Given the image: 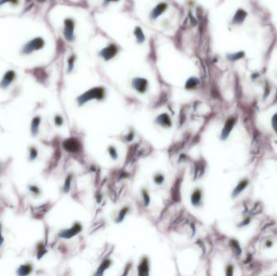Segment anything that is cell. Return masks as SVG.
Masks as SVG:
<instances>
[{
  "instance_id": "d6986e66",
  "label": "cell",
  "mask_w": 277,
  "mask_h": 276,
  "mask_svg": "<svg viewBox=\"0 0 277 276\" xmlns=\"http://www.w3.org/2000/svg\"><path fill=\"white\" fill-rule=\"evenodd\" d=\"M37 157V149H36L35 148H30V152H29V160H34Z\"/></svg>"
},
{
  "instance_id": "7402d4cb",
  "label": "cell",
  "mask_w": 277,
  "mask_h": 276,
  "mask_svg": "<svg viewBox=\"0 0 277 276\" xmlns=\"http://www.w3.org/2000/svg\"><path fill=\"white\" fill-rule=\"evenodd\" d=\"M70 181H71V177H69L68 178H67V181H66V182H65V185H64V190L66 192H67L68 190H69L70 188Z\"/></svg>"
},
{
  "instance_id": "ba28073f",
  "label": "cell",
  "mask_w": 277,
  "mask_h": 276,
  "mask_svg": "<svg viewBox=\"0 0 277 276\" xmlns=\"http://www.w3.org/2000/svg\"><path fill=\"white\" fill-rule=\"evenodd\" d=\"M80 230H81L80 225L76 224H75L72 228H70V229L67 230H64V231H62V232H60L59 236L61 237H62V238H71V237H72L75 234H77Z\"/></svg>"
},
{
  "instance_id": "d4e9b609",
  "label": "cell",
  "mask_w": 277,
  "mask_h": 276,
  "mask_svg": "<svg viewBox=\"0 0 277 276\" xmlns=\"http://www.w3.org/2000/svg\"><path fill=\"white\" fill-rule=\"evenodd\" d=\"M163 177H162V176L161 175H158V176H156V179H155V180H156V181L157 183H158V184H161V182H162V181H163Z\"/></svg>"
},
{
  "instance_id": "e0dca14e",
  "label": "cell",
  "mask_w": 277,
  "mask_h": 276,
  "mask_svg": "<svg viewBox=\"0 0 277 276\" xmlns=\"http://www.w3.org/2000/svg\"><path fill=\"white\" fill-rule=\"evenodd\" d=\"M246 184H247V181H242V182H241L240 184L237 186V188L235 189V190H234V193H233V195L235 196V195H238V194H239V193H240L241 191H242V190L246 186Z\"/></svg>"
},
{
  "instance_id": "9a60e30c",
  "label": "cell",
  "mask_w": 277,
  "mask_h": 276,
  "mask_svg": "<svg viewBox=\"0 0 277 276\" xmlns=\"http://www.w3.org/2000/svg\"><path fill=\"white\" fill-rule=\"evenodd\" d=\"M198 83H199V80L196 79V78H194V77H192V78H190V79L187 80V82H186V88L187 89H192V88H195L197 84H198Z\"/></svg>"
},
{
  "instance_id": "7c38bea8",
  "label": "cell",
  "mask_w": 277,
  "mask_h": 276,
  "mask_svg": "<svg viewBox=\"0 0 277 276\" xmlns=\"http://www.w3.org/2000/svg\"><path fill=\"white\" fill-rule=\"evenodd\" d=\"M234 122H235V121H234V119L233 118H231L229 119V120H228L226 124H225V128H224V130H223L222 131V138H225L228 135H229V132L231 131L232 128H233Z\"/></svg>"
},
{
  "instance_id": "30bf717a",
  "label": "cell",
  "mask_w": 277,
  "mask_h": 276,
  "mask_svg": "<svg viewBox=\"0 0 277 276\" xmlns=\"http://www.w3.org/2000/svg\"><path fill=\"white\" fill-rule=\"evenodd\" d=\"M41 123V118L39 117H35L31 122V133L33 136L37 135L39 131V126Z\"/></svg>"
},
{
  "instance_id": "8992f818",
  "label": "cell",
  "mask_w": 277,
  "mask_h": 276,
  "mask_svg": "<svg viewBox=\"0 0 277 276\" xmlns=\"http://www.w3.org/2000/svg\"><path fill=\"white\" fill-rule=\"evenodd\" d=\"M133 87L139 92H144L148 88V81L144 78H135L132 81Z\"/></svg>"
},
{
  "instance_id": "7a4b0ae2",
  "label": "cell",
  "mask_w": 277,
  "mask_h": 276,
  "mask_svg": "<svg viewBox=\"0 0 277 276\" xmlns=\"http://www.w3.org/2000/svg\"><path fill=\"white\" fill-rule=\"evenodd\" d=\"M44 45L45 42L42 38H41V37L34 38V39L29 41L27 44L25 45L24 49H23V53L25 54H29L35 50L42 49Z\"/></svg>"
},
{
  "instance_id": "52a82bcc",
  "label": "cell",
  "mask_w": 277,
  "mask_h": 276,
  "mask_svg": "<svg viewBox=\"0 0 277 276\" xmlns=\"http://www.w3.org/2000/svg\"><path fill=\"white\" fill-rule=\"evenodd\" d=\"M15 73L13 71H9L6 72V74L4 75L2 81L0 83V87L2 88L5 89L7 88L11 84L12 82L15 79Z\"/></svg>"
},
{
  "instance_id": "cb8c5ba5",
  "label": "cell",
  "mask_w": 277,
  "mask_h": 276,
  "mask_svg": "<svg viewBox=\"0 0 277 276\" xmlns=\"http://www.w3.org/2000/svg\"><path fill=\"white\" fill-rule=\"evenodd\" d=\"M5 3H17L18 0H0V5H3Z\"/></svg>"
},
{
  "instance_id": "44dd1931",
  "label": "cell",
  "mask_w": 277,
  "mask_h": 276,
  "mask_svg": "<svg viewBox=\"0 0 277 276\" xmlns=\"http://www.w3.org/2000/svg\"><path fill=\"white\" fill-rule=\"evenodd\" d=\"M28 189H29V190L31 192H32L33 194H35V195H38L40 193L39 189H38L36 185H30L29 187H28Z\"/></svg>"
},
{
  "instance_id": "4fadbf2b",
  "label": "cell",
  "mask_w": 277,
  "mask_h": 276,
  "mask_svg": "<svg viewBox=\"0 0 277 276\" xmlns=\"http://www.w3.org/2000/svg\"><path fill=\"white\" fill-rule=\"evenodd\" d=\"M157 121L160 124H161L162 126H167V127L170 126L171 125L170 119H169V117L167 114H161V116H159L157 118Z\"/></svg>"
},
{
  "instance_id": "f546056e",
  "label": "cell",
  "mask_w": 277,
  "mask_h": 276,
  "mask_svg": "<svg viewBox=\"0 0 277 276\" xmlns=\"http://www.w3.org/2000/svg\"><path fill=\"white\" fill-rule=\"evenodd\" d=\"M39 1H40V2H44L45 0H39Z\"/></svg>"
},
{
  "instance_id": "4316f807",
  "label": "cell",
  "mask_w": 277,
  "mask_h": 276,
  "mask_svg": "<svg viewBox=\"0 0 277 276\" xmlns=\"http://www.w3.org/2000/svg\"><path fill=\"white\" fill-rule=\"evenodd\" d=\"M3 242H4V238H3L2 232H1V225H0V246H2V244H3Z\"/></svg>"
},
{
  "instance_id": "ac0fdd59",
  "label": "cell",
  "mask_w": 277,
  "mask_h": 276,
  "mask_svg": "<svg viewBox=\"0 0 277 276\" xmlns=\"http://www.w3.org/2000/svg\"><path fill=\"white\" fill-rule=\"evenodd\" d=\"M138 270H139V274H148L145 272L146 271H148V264H147V261L145 259H144V261L142 262L141 265L139 266Z\"/></svg>"
},
{
  "instance_id": "2e32d148",
  "label": "cell",
  "mask_w": 277,
  "mask_h": 276,
  "mask_svg": "<svg viewBox=\"0 0 277 276\" xmlns=\"http://www.w3.org/2000/svg\"><path fill=\"white\" fill-rule=\"evenodd\" d=\"M201 198V193L199 190H196L195 191V193L192 195V198H191V201H192V203L193 204H198L199 202V200H200Z\"/></svg>"
},
{
  "instance_id": "603a6c76",
  "label": "cell",
  "mask_w": 277,
  "mask_h": 276,
  "mask_svg": "<svg viewBox=\"0 0 277 276\" xmlns=\"http://www.w3.org/2000/svg\"><path fill=\"white\" fill-rule=\"evenodd\" d=\"M55 124H56L57 126H61V125L62 124V118L60 116L55 117Z\"/></svg>"
},
{
  "instance_id": "f1b7e54d",
  "label": "cell",
  "mask_w": 277,
  "mask_h": 276,
  "mask_svg": "<svg viewBox=\"0 0 277 276\" xmlns=\"http://www.w3.org/2000/svg\"><path fill=\"white\" fill-rule=\"evenodd\" d=\"M111 2V1H118V0H105V2Z\"/></svg>"
},
{
  "instance_id": "3957f363",
  "label": "cell",
  "mask_w": 277,
  "mask_h": 276,
  "mask_svg": "<svg viewBox=\"0 0 277 276\" xmlns=\"http://www.w3.org/2000/svg\"><path fill=\"white\" fill-rule=\"evenodd\" d=\"M117 53H118V47L115 45L111 44L102 49V51L100 52V55L105 60H109L111 59L112 58H114Z\"/></svg>"
},
{
  "instance_id": "ffe728a7",
  "label": "cell",
  "mask_w": 277,
  "mask_h": 276,
  "mask_svg": "<svg viewBox=\"0 0 277 276\" xmlns=\"http://www.w3.org/2000/svg\"><path fill=\"white\" fill-rule=\"evenodd\" d=\"M74 61H75V56H72V57L70 58L69 59H68V71H71L73 68V66H74Z\"/></svg>"
},
{
  "instance_id": "9c48e42d",
  "label": "cell",
  "mask_w": 277,
  "mask_h": 276,
  "mask_svg": "<svg viewBox=\"0 0 277 276\" xmlns=\"http://www.w3.org/2000/svg\"><path fill=\"white\" fill-rule=\"evenodd\" d=\"M167 8V4L165 3H159L151 12V19L152 20H156V18L159 17L162 13L166 10Z\"/></svg>"
},
{
  "instance_id": "277c9868",
  "label": "cell",
  "mask_w": 277,
  "mask_h": 276,
  "mask_svg": "<svg viewBox=\"0 0 277 276\" xmlns=\"http://www.w3.org/2000/svg\"><path fill=\"white\" fill-rule=\"evenodd\" d=\"M75 23L71 19H67L64 21V36L68 41H73L74 39Z\"/></svg>"
},
{
  "instance_id": "484cf974",
  "label": "cell",
  "mask_w": 277,
  "mask_h": 276,
  "mask_svg": "<svg viewBox=\"0 0 277 276\" xmlns=\"http://www.w3.org/2000/svg\"><path fill=\"white\" fill-rule=\"evenodd\" d=\"M109 151H110V153H111V155H112V156H113V158H114V159H116V158H117V154H116V152H115V151H114V148H109Z\"/></svg>"
},
{
  "instance_id": "6da1fadb",
  "label": "cell",
  "mask_w": 277,
  "mask_h": 276,
  "mask_svg": "<svg viewBox=\"0 0 277 276\" xmlns=\"http://www.w3.org/2000/svg\"><path fill=\"white\" fill-rule=\"evenodd\" d=\"M105 90L103 88H94L90 89L89 91H86L82 96L78 98L79 105H83L87 101L92 100V99H97V100H102L104 97Z\"/></svg>"
},
{
  "instance_id": "5bb4252c",
  "label": "cell",
  "mask_w": 277,
  "mask_h": 276,
  "mask_svg": "<svg viewBox=\"0 0 277 276\" xmlns=\"http://www.w3.org/2000/svg\"><path fill=\"white\" fill-rule=\"evenodd\" d=\"M135 35L136 36V38H137V41H138V43H142L144 41V39H145L144 32H143L142 29L139 27H137L135 28Z\"/></svg>"
},
{
  "instance_id": "8fae6325",
  "label": "cell",
  "mask_w": 277,
  "mask_h": 276,
  "mask_svg": "<svg viewBox=\"0 0 277 276\" xmlns=\"http://www.w3.org/2000/svg\"><path fill=\"white\" fill-rule=\"evenodd\" d=\"M32 271V267L29 264H26V265H21V266L18 268L17 274L19 275L25 276L29 274Z\"/></svg>"
},
{
  "instance_id": "5b68a950",
  "label": "cell",
  "mask_w": 277,
  "mask_h": 276,
  "mask_svg": "<svg viewBox=\"0 0 277 276\" xmlns=\"http://www.w3.org/2000/svg\"><path fill=\"white\" fill-rule=\"evenodd\" d=\"M63 148L69 152H76L79 150L80 144L75 138H68L63 142Z\"/></svg>"
},
{
  "instance_id": "83f0119b",
  "label": "cell",
  "mask_w": 277,
  "mask_h": 276,
  "mask_svg": "<svg viewBox=\"0 0 277 276\" xmlns=\"http://www.w3.org/2000/svg\"><path fill=\"white\" fill-rule=\"evenodd\" d=\"M126 210L127 209H124L123 211H122V213H121V214H120V215H119V217L118 218H120V220H121V219H123V217H124V214H125V213H126Z\"/></svg>"
}]
</instances>
